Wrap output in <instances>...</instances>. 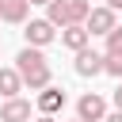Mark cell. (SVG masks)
<instances>
[{
    "mask_svg": "<svg viewBox=\"0 0 122 122\" xmlns=\"http://www.w3.org/2000/svg\"><path fill=\"white\" fill-rule=\"evenodd\" d=\"M15 72H19L23 88H30V92H42V88L53 80V69H50V61H46V53L34 50V46H23V50H19Z\"/></svg>",
    "mask_w": 122,
    "mask_h": 122,
    "instance_id": "obj_1",
    "label": "cell"
},
{
    "mask_svg": "<svg viewBox=\"0 0 122 122\" xmlns=\"http://www.w3.org/2000/svg\"><path fill=\"white\" fill-rule=\"evenodd\" d=\"M23 34H27V46L42 50V46H50V42L57 38V27H53L50 19H30V23L23 27Z\"/></svg>",
    "mask_w": 122,
    "mask_h": 122,
    "instance_id": "obj_2",
    "label": "cell"
},
{
    "mask_svg": "<svg viewBox=\"0 0 122 122\" xmlns=\"http://www.w3.org/2000/svg\"><path fill=\"white\" fill-rule=\"evenodd\" d=\"M103 114H107L103 95L88 92V95H80V99H76V118H80V122H103Z\"/></svg>",
    "mask_w": 122,
    "mask_h": 122,
    "instance_id": "obj_3",
    "label": "cell"
},
{
    "mask_svg": "<svg viewBox=\"0 0 122 122\" xmlns=\"http://www.w3.org/2000/svg\"><path fill=\"white\" fill-rule=\"evenodd\" d=\"M111 27H118L111 8H92V11H88V19H84V30H88V34H107Z\"/></svg>",
    "mask_w": 122,
    "mask_h": 122,
    "instance_id": "obj_4",
    "label": "cell"
},
{
    "mask_svg": "<svg viewBox=\"0 0 122 122\" xmlns=\"http://www.w3.org/2000/svg\"><path fill=\"white\" fill-rule=\"evenodd\" d=\"M34 107H38V114H57V111L65 107V92L53 88V84H46V88L38 92V103H34Z\"/></svg>",
    "mask_w": 122,
    "mask_h": 122,
    "instance_id": "obj_5",
    "label": "cell"
},
{
    "mask_svg": "<svg viewBox=\"0 0 122 122\" xmlns=\"http://www.w3.org/2000/svg\"><path fill=\"white\" fill-rule=\"evenodd\" d=\"M76 72L80 76H99L103 72V53H95V50H76Z\"/></svg>",
    "mask_w": 122,
    "mask_h": 122,
    "instance_id": "obj_6",
    "label": "cell"
},
{
    "mask_svg": "<svg viewBox=\"0 0 122 122\" xmlns=\"http://www.w3.org/2000/svg\"><path fill=\"white\" fill-rule=\"evenodd\" d=\"M0 122H30V103L27 99H4V107H0Z\"/></svg>",
    "mask_w": 122,
    "mask_h": 122,
    "instance_id": "obj_7",
    "label": "cell"
},
{
    "mask_svg": "<svg viewBox=\"0 0 122 122\" xmlns=\"http://www.w3.org/2000/svg\"><path fill=\"white\" fill-rule=\"evenodd\" d=\"M88 42H92V34H88L80 23H69V27H61V46H69L72 53H76V50H84Z\"/></svg>",
    "mask_w": 122,
    "mask_h": 122,
    "instance_id": "obj_8",
    "label": "cell"
},
{
    "mask_svg": "<svg viewBox=\"0 0 122 122\" xmlns=\"http://www.w3.org/2000/svg\"><path fill=\"white\" fill-rule=\"evenodd\" d=\"M19 88H23L19 72H15V69H0V95H4V99H15Z\"/></svg>",
    "mask_w": 122,
    "mask_h": 122,
    "instance_id": "obj_9",
    "label": "cell"
},
{
    "mask_svg": "<svg viewBox=\"0 0 122 122\" xmlns=\"http://www.w3.org/2000/svg\"><path fill=\"white\" fill-rule=\"evenodd\" d=\"M27 11H30V4H27V0H8L0 19H4V23H27Z\"/></svg>",
    "mask_w": 122,
    "mask_h": 122,
    "instance_id": "obj_10",
    "label": "cell"
},
{
    "mask_svg": "<svg viewBox=\"0 0 122 122\" xmlns=\"http://www.w3.org/2000/svg\"><path fill=\"white\" fill-rule=\"evenodd\" d=\"M65 11H69V23H80V27H84L92 4H88V0H65Z\"/></svg>",
    "mask_w": 122,
    "mask_h": 122,
    "instance_id": "obj_11",
    "label": "cell"
},
{
    "mask_svg": "<svg viewBox=\"0 0 122 122\" xmlns=\"http://www.w3.org/2000/svg\"><path fill=\"white\" fill-rule=\"evenodd\" d=\"M103 72L122 80V53H103Z\"/></svg>",
    "mask_w": 122,
    "mask_h": 122,
    "instance_id": "obj_12",
    "label": "cell"
},
{
    "mask_svg": "<svg viewBox=\"0 0 122 122\" xmlns=\"http://www.w3.org/2000/svg\"><path fill=\"white\" fill-rule=\"evenodd\" d=\"M103 38H107V53H122V27H111Z\"/></svg>",
    "mask_w": 122,
    "mask_h": 122,
    "instance_id": "obj_13",
    "label": "cell"
},
{
    "mask_svg": "<svg viewBox=\"0 0 122 122\" xmlns=\"http://www.w3.org/2000/svg\"><path fill=\"white\" fill-rule=\"evenodd\" d=\"M114 111H122V80H118V88H114Z\"/></svg>",
    "mask_w": 122,
    "mask_h": 122,
    "instance_id": "obj_14",
    "label": "cell"
},
{
    "mask_svg": "<svg viewBox=\"0 0 122 122\" xmlns=\"http://www.w3.org/2000/svg\"><path fill=\"white\" fill-rule=\"evenodd\" d=\"M103 122H122V111H114V114H103Z\"/></svg>",
    "mask_w": 122,
    "mask_h": 122,
    "instance_id": "obj_15",
    "label": "cell"
},
{
    "mask_svg": "<svg viewBox=\"0 0 122 122\" xmlns=\"http://www.w3.org/2000/svg\"><path fill=\"white\" fill-rule=\"evenodd\" d=\"M34 122H57V118H53V114H38Z\"/></svg>",
    "mask_w": 122,
    "mask_h": 122,
    "instance_id": "obj_16",
    "label": "cell"
},
{
    "mask_svg": "<svg viewBox=\"0 0 122 122\" xmlns=\"http://www.w3.org/2000/svg\"><path fill=\"white\" fill-rule=\"evenodd\" d=\"M107 8H111V11H118V8H122V0H107Z\"/></svg>",
    "mask_w": 122,
    "mask_h": 122,
    "instance_id": "obj_17",
    "label": "cell"
},
{
    "mask_svg": "<svg viewBox=\"0 0 122 122\" xmlns=\"http://www.w3.org/2000/svg\"><path fill=\"white\" fill-rule=\"evenodd\" d=\"M27 4H50V0H27Z\"/></svg>",
    "mask_w": 122,
    "mask_h": 122,
    "instance_id": "obj_18",
    "label": "cell"
},
{
    "mask_svg": "<svg viewBox=\"0 0 122 122\" xmlns=\"http://www.w3.org/2000/svg\"><path fill=\"white\" fill-rule=\"evenodd\" d=\"M0 15H4V4H0Z\"/></svg>",
    "mask_w": 122,
    "mask_h": 122,
    "instance_id": "obj_19",
    "label": "cell"
},
{
    "mask_svg": "<svg viewBox=\"0 0 122 122\" xmlns=\"http://www.w3.org/2000/svg\"><path fill=\"white\" fill-rule=\"evenodd\" d=\"M0 4H8V0H0Z\"/></svg>",
    "mask_w": 122,
    "mask_h": 122,
    "instance_id": "obj_20",
    "label": "cell"
},
{
    "mask_svg": "<svg viewBox=\"0 0 122 122\" xmlns=\"http://www.w3.org/2000/svg\"><path fill=\"white\" fill-rule=\"evenodd\" d=\"M72 122H80V118H72Z\"/></svg>",
    "mask_w": 122,
    "mask_h": 122,
    "instance_id": "obj_21",
    "label": "cell"
}]
</instances>
